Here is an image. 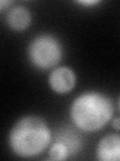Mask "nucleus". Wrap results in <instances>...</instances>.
I'll use <instances>...</instances> for the list:
<instances>
[{
	"instance_id": "obj_9",
	"label": "nucleus",
	"mask_w": 120,
	"mask_h": 161,
	"mask_svg": "<svg viewBox=\"0 0 120 161\" xmlns=\"http://www.w3.org/2000/svg\"><path fill=\"white\" fill-rule=\"evenodd\" d=\"M100 1L99 0H82V1H77L78 4H81L83 6H93V5L98 4Z\"/></svg>"
},
{
	"instance_id": "obj_5",
	"label": "nucleus",
	"mask_w": 120,
	"mask_h": 161,
	"mask_svg": "<svg viewBox=\"0 0 120 161\" xmlns=\"http://www.w3.org/2000/svg\"><path fill=\"white\" fill-rule=\"evenodd\" d=\"M97 159L101 161H118L120 159V137L108 134L99 141L96 149Z\"/></svg>"
},
{
	"instance_id": "obj_11",
	"label": "nucleus",
	"mask_w": 120,
	"mask_h": 161,
	"mask_svg": "<svg viewBox=\"0 0 120 161\" xmlns=\"http://www.w3.org/2000/svg\"><path fill=\"white\" fill-rule=\"evenodd\" d=\"M119 122H120V121H119V118H116V119H115L114 121H113V127L115 128V130H116V131H119Z\"/></svg>"
},
{
	"instance_id": "obj_2",
	"label": "nucleus",
	"mask_w": 120,
	"mask_h": 161,
	"mask_svg": "<svg viewBox=\"0 0 120 161\" xmlns=\"http://www.w3.org/2000/svg\"><path fill=\"white\" fill-rule=\"evenodd\" d=\"M114 106L111 99L96 91L84 92L70 106V118L78 129L96 132L112 118Z\"/></svg>"
},
{
	"instance_id": "obj_4",
	"label": "nucleus",
	"mask_w": 120,
	"mask_h": 161,
	"mask_svg": "<svg viewBox=\"0 0 120 161\" xmlns=\"http://www.w3.org/2000/svg\"><path fill=\"white\" fill-rule=\"evenodd\" d=\"M48 83L53 92L61 95L67 94L71 92L76 85V75L69 67H57L50 74Z\"/></svg>"
},
{
	"instance_id": "obj_10",
	"label": "nucleus",
	"mask_w": 120,
	"mask_h": 161,
	"mask_svg": "<svg viewBox=\"0 0 120 161\" xmlns=\"http://www.w3.org/2000/svg\"><path fill=\"white\" fill-rule=\"evenodd\" d=\"M12 3L13 2L10 1V0H0V11H2V10L8 8Z\"/></svg>"
},
{
	"instance_id": "obj_7",
	"label": "nucleus",
	"mask_w": 120,
	"mask_h": 161,
	"mask_svg": "<svg viewBox=\"0 0 120 161\" xmlns=\"http://www.w3.org/2000/svg\"><path fill=\"white\" fill-rule=\"evenodd\" d=\"M57 140L67 146L70 151V155L77 153L78 150L80 149V146H81V139H80L79 136L75 132H73V131L72 132L69 130L62 131V132L58 135Z\"/></svg>"
},
{
	"instance_id": "obj_6",
	"label": "nucleus",
	"mask_w": 120,
	"mask_h": 161,
	"mask_svg": "<svg viewBox=\"0 0 120 161\" xmlns=\"http://www.w3.org/2000/svg\"><path fill=\"white\" fill-rule=\"evenodd\" d=\"M6 21L8 26L11 29L15 30V31H22L30 25L31 13L26 7L17 5V6L9 9Z\"/></svg>"
},
{
	"instance_id": "obj_8",
	"label": "nucleus",
	"mask_w": 120,
	"mask_h": 161,
	"mask_svg": "<svg viewBox=\"0 0 120 161\" xmlns=\"http://www.w3.org/2000/svg\"><path fill=\"white\" fill-rule=\"evenodd\" d=\"M69 156H70V151L68 147L64 143L60 142L58 140L49 148L48 151L49 160H56V161L66 160L68 159Z\"/></svg>"
},
{
	"instance_id": "obj_1",
	"label": "nucleus",
	"mask_w": 120,
	"mask_h": 161,
	"mask_svg": "<svg viewBox=\"0 0 120 161\" xmlns=\"http://www.w3.org/2000/svg\"><path fill=\"white\" fill-rule=\"evenodd\" d=\"M52 139L48 125L35 115L22 117L10 130L8 142L14 154L22 158H33L47 149Z\"/></svg>"
},
{
	"instance_id": "obj_3",
	"label": "nucleus",
	"mask_w": 120,
	"mask_h": 161,
	"mask_svg": "<svg viewBox=\"0 0 120 161\" xmlns=\"http://www.w3.org/2000/svg\"><path fill=\"white\" fill-rule=\"evenodd\" d=\"M63 55V48L59 40L51 34H40L34 37L28 47V58L31 64L39 69L55 68Z\"/></svg>"
}]
</instances>
